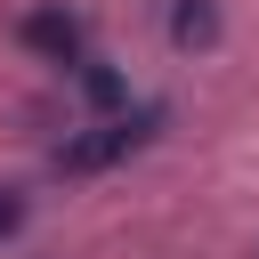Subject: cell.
I'll use <instances>...</instances> for the list:
<instances>
[{
	"label": "cell",
	"instance_id": "277c9868",
	"mask_svg": "<svg viewBox=\"0 0 259 259\" xmlns=\"http://www.w3.org/2000/svg\"><path fill=\"white\" fill-rule=\"evenodd\" d=\"M16 219H24V210H16V202H8V194H0V235H8V227H16Z\"/></svg>",
	"mask_w": 259,
	"mask_h": 259
},
{
	"label": "cell",
	"instance_id": "7a4b0ae2",
	"mask_svg": "<svg viewBox=\"0 0 259 259\" xmlns=\"http://www.w3.org/2000/svg\"><path fill=\"white\" fill-rule=\"evenodd\" d=\"M24 40H32L40 57H57V65H73V57H81V16H65V8H32V16H24Z\"/></svg>",
	"mask_w": 259,
	"mask_h": 259
},
{
	"label": "cell",
	"instance_id": "6da1fadb",
	"mask_svg": "<svg viewBox=\"0 0 259 259\" xmlns=\"http://www.w3.org/2000/svg\"><path fill=\"white\" fill-rule=\"evenodd\" d=\"M162 130V105H138V113H113V121H97V130H81V138H65L57 146V170L65 178H89V170H113V162H130L146 138Z\"/></svg>",
	"mask_w": 259,
	"mask_h": 259
},
{
	"label": "cell",
	"instance_id": "3957f363",
	"mask_svg": "<svg viewBox=\"0 0 259 259\" xmlns=\"http://www.w3.org/2000/svg\"><path fill=\"white\" fill-rule=\"evenodd\" d=\"M170 40L194 57V49H219V0H170Z\"/></svg>",
	"mask_w": 259,
	"mask_h": 259
}]
</instances>
